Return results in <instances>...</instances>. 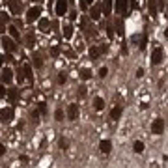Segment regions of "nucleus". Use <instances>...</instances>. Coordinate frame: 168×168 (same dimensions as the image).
I'll return each mask as SVG.
<instances>
[{"label": "nucleus", "instance_id": "38", "mask_svg": "<svg viewBox=\"0 0 168 168\" xmlns=\"http://www.w3.org/2000/svg\"><path fill=\"white\" fill-rule=\"evenodd\" d=\"M107 73H108V69H107V67H101V69H99V77H101V79H105Z\"/></svg>", "mask_w": 168, "mask_h": 168}, {"label": "nucleus", "instance_id": "41", "mask_svg": "<svg viewBox=\"0 0 168 168\" xmlns=\"http://www.w3.org/2000/svg\"><path fill=\"white\" fill-rule=\"evenodd\" d=\"M4 95H8V90H4V86H0V97H4Z\"/></svg>", "mask_w": 168, "mask_h": 168}, {"label": "nucleus", "instance_id": "25", "mask_svg": "<svg viewBox=\"0 0 168 168\" xmlns=\"http://www.w3.org/2000/svg\"><path fill=\"white\" fill-rule=\"evenodd\" d=\"M58 146H60V150L65 151V150L69 148V140H67V138H60V140H58Z\"/></svg>", "mask_w": 168, "mask_h": 168}, {"label": "nucleus", "instance_id": "5", "mask_svg": "<svg viewBox=\"0 0 168 168\" xmlns=\"http://www.w3.org/2000/svg\"><path fill=\"white\" fill-rule=\"evenodd\" d=\"M67 118L71 119V122H75V119L79 118V105L77 103H71L67 107Z\"/></svg>", "mask_w": 168, "mask_h": 168}, {"label": "nucleus", "instance_id": "39", "mask_svg": "<svg viewBox=\"0 0 168 168\" xmlns=\"http://www.w3.org/2000/svg\"><path fill=\"white\" fill-rule=\"evenodd\" d=\"M164 4H166L164 0H157V8H159V10H164Z\"/></svg>", "mask_w": 168, "mask_h": 168}, {"label": "nucleus", "instance_id": "24", "mask_svg": "<svg viewBox=\"0 0 168 168\" xmlns=\"http://www.w3.org/2000/svg\"><path fill=\"white\" fill-rule=\"evenodd\" d=\"M22 71H25V77H26L28 80H34V75H32V67H30L28 64H26L25 67H22Z\"/></svg>", "mask_w": 168, "mask_h": 168}, {"label": "nucleus", "instance_id": "33", "mask_svg": "<svg viewBox=\"0 0 168 168\" xmlns=\"http://www.w3.org/2000/svg\"><path fill=\"white\" fill-rule=\"evenodd\" d=\"M77 93H79V97H86V86H79Z\"/></svg>", "mask_w": 168, "mask_h": 168}, {"label": "nucleus", "instance_id": "18", "mask_svg": "<svg viewBox=\"0 0 168 168\" xmlns=\"http://www.w3.org/2000/svg\"><path fill=\"white\" fill-rule=\"evenodd\" d=\"M103 13L107 17L112 13V0H103Z\"/></svg>", "mask_w": 168, "mask_h": 168}, {"label": "nucleus", "instance_id": "12", "mask_svg": "<svg viewBox=\"0 0 168 168\" xmlns=\"http://www.w3.org/2000/svg\"><path fill=\"white\" fill-rule=\"evenodd\" d=\"M2 80H4L6 84H10V82L13 80V71H11L10 67H4V69H2Z\"/></svg>", "mask_w": 168, "mask_h": 168}, {"label": "nucleus", "instance_id": "32", "mask_svg": "<svg viewBox=\"0 0 168 168\" xmlns=\"http://www.w3.org/2000/svg\"><path fill=\"white\" fill-rule=\"evenodd\" d=\"M25 79H26V77H25V71H22V69H17V80H19V84L25 80Z\"/></svg>", "mask_w": 168, "mask_h": 168}, {"label": "nucleus", "instance_id": "21", "mask_svg": "<svg viewBox=\"0 0 168 168\" xmlns=\"http://www.w3.org/2000/svg\"><path fill=\"white\" fill-rule=\"evenodd\" d=\"M79 77H80L82 80H88V79H92V71L84 67V69H80V71H79Z\"/></svg>", "mask_w": 168, "mask_h": 168}, {"label": "nucleus", "instance_id": "1", "mask_svg": "<svg viewBox=\"0 0 168 168\" xmlns=\"http://www.w3.org/2000/svg\"><path fill=\"white\" fill-rule=\"evenodd\" d=\"M162 56H164L162 47H155L153 53H151V65H159L162 62Z\"/></svg>", "mask_w": 168, "mask_h": 168}, {"label": "nucleus", "instance_id": "19", "mask_svg": "<svg viewBox=\"0 0 168 168\" xmlns=\"http://www.w3.org/2000/svg\"><path fill=\"white\" fill-rule=\"evenodd\" d=\"M10 21V17L2 11V13H0V34H4L6 32V28H4V25H6V22Z\"/></svg>", "mask_w": 168, "mask_h": 168}, {"label": "nucleus", "instance_id": "4", "mask_svg": "<svg viewBox=\"0 0 168 168\" xmlns=\"http://www.w3.org/2000/svg\"><path fill=\"white\" fill-rule=\"evenodd\" d=\"M107 53V45H101V47H92L90 49V58L92 60H97L101 54H105Z\"/></svg>", "mask_w": 168, "mask_h": 168}, {"label": "nucleus", "instance_id": "42", "mask_svg": "<svg viewBox=\"0 0 168 168\" xmlns=\"http://www.w3.org/2000/svg\"><path fill=\"white\" fill-rule=\"evenodd\" d=\"M6 153V146H4V144H0V157H2Z\"/></svg>", "mask_w": 168, "mask_h": 168}, {"label": "nucleus", "instance_id": "37", "mask_svg": "<svg viewBox=\"0 0 168 168\" xmlns=\"http://www.w3.org/2000/svg\"><path fill=\"white\" fill-rule=\"evenodd\" d=\"M146 43H148V36L144 34L142 36V41H140V49H146Z\"/></svg>", "mask_w": 168, "mask_h": 168}, {"label": "nucleus", "instance_id": "28", "mask_svg": "<svg viewBox=\"0 0 168 168\" xmlns=\"http://www.w3.org/2000/svg\"><path fill=\"white\" fill-rule=\"evenodd\" d=\"M8 30H10V34H11V37H13V39L17 41V39H19V30H17V26H10Z\"/></svg>", "mask_w": 168, "mask_h": 168}, {"label": "nucleus", "instance_id": "20", "mask_svg": "<svg viewBox=\"0 0 168 168\" xmlns=\"http://www.w3.org/2000/svg\"><path fill=\"white\" fill-rule=\"evenodd\" d=\"M148 8H150V15L155 17V15H157V10H159V8H157V0H150V2H148Z\"/></svg>", "mask_w": 168, "mask_h": 168}, {"label": "nucleus", "instance_id": "34", "mask_svg": "<svg viewBox=\"0 0 168 168\" xmlns=\"http://www.w3.org/2000/svg\"><path fill=\"white\" fill-rule=\"evenodd\" d=\"M58 54H60V47H56V45H54L53 49H51V56H54V58H56Z\"/></svg>", "mask_w": 168, "mask_h": 168}, {"label": "nucleus", "instance_id": "43", "mask_svg": "<svg viewBox=\"0 0 168 168\" xmlns=\"http://www.w3.org/2000/svg\"><path fill=\"white\" fill-rule=\"evenodd\" d=\"M4 60H6L4 56H0V67H2V65H4Z\"/></svg>", "mask_w": 168, "mask_h": 168}, {"label": "nucleus", "instance_id": "35", "mask_svg": "<svg viewBox=\"0 0 168 168\" xmlns=\"http://www.w3.org/2000/svg\"><path fill=\"white\" fill-rule=\"evenodd\" d=\"M65 80H67V75H65V73H58V82H60V84H64Z\"/></svg>", "mask_w": 168, "mask_h": 168}, {"label": "nucleus", "instance_id": "30", "mask_svg": "<svg viewBox=\"0 0 168 168\" xmlns=\"http://www.w3.org/2000/svg\"><path fill=\"white\" fill-rule=\"evenodd\" d=\"M54 118H56V122H64V110H62V108H56Z\"/></svg>", "mask_w": 168, "mask_h": 168}, {"label": "nucleus", "instance_id": "15", "mask_svg": "<svg viewBox=\"0 0 168 168\" xmlns=\"http://www.w3.org/2000/svg\"><path fill=\"white\" fill-rule=\"evenodd\" d=\"M99 150H101V153H110V150H112V144H110V140H101L99 142Z\"/></svg>", "mask_w": 168, "mask_h": 168}, {"label": "nucleus", "instance_id": "11", "mask_svg": "<svg viewBox=\"0 0 168 168\" xmlns=\"http://www.w3.org/2000/svg\"><path fill=\"white\" fill-rule=\"evenodd\" d=\"M101 11H103V6H101V4H95V6L92 8V11H90V17H92L93 21H97V19L101 17Z\"/></svg>", "mask_w": 168, "mask_h": 168}, {"label": "nucleus", "instance_id": "10", "mask_svg": "<svg viewBox=\"0 0 168 168\" xmlns=\"http://www.w3.org/2000/svg\"><path fill=\"white\" fill-rule=\"evenodd\" d=\"M116 11L119 15H127V0H116Z\"/></svg>", "mask_w": 168, "mask_h": 168}, {"label": "nucleus", "instance_id": "49", "mask_svg": "<svg viewBox=\"0 0 168 168\" xmlns=\"http://www.w3.org/2000/svg\"><path fill=\"white\" fill-rule=\"evenodd\" d=\"M82 2H84V0H82ZM84 4H86V2H84Z\"/></svg>", "mask_w": 168, "mask_h": 168}, {"label": "nucleus", "instance_id": "45", "mask_svg": "<svg viewBox=\"0 0 168 168\" xmlns=\"http://www.w3.org/2000/svg\"><path fill=\"white\" fill-rule=\"evenodd\" d=\"M84 2H86V4H93V0H84Z\"/></svg>", "mask_w": 168, "mask_h": 168}, {"label": "nucleus", "instance_id": "48", "mask_svg": "<svg viewBox=\"0 0 168 168\" xmlns=\"http://www.w3.org/2000/svg\"><path fill=\"white\" fill-rule=\"evenodd\" d=\"M0 47H2V41H0Z\"/></svg>", "mask_w": 168, "mask_h": 168}, {"label": "nucleus", "instance_id": "46", "mask_svg": "<svg viewBox=\"0 0 168 168\" xmlns=\"http://www.w3.org/2000/svg\"><path fill=\"white\" fill-rule=\"evenodd\" d=\"M164 36H166V37H168V26H166V30H164Z\"/></svg>", "mask_w": 168, "mask_h": 168}, {"label": "nucleus", "instance_id": "13", "mask_svg": "<svg viewBox=\"0 0 168 168\" xmlns=\"http://www.w3.org/2000/svg\"><path fill=\"white\" fill-rule=\"evenodd\" d=\"M114 30H116L118 36H123V21H122V17H116V21H114Z\"/></svg>", "mask_w": 168, "mask_h": 168}, {"label": "nucleus", "instance_id": "8", "mask_svg": "<svg viewBox=\"0 0 168 168\" xmlns=\"http://www.w3.org/2000/svg\"><path fill=\"white\" fill-rule=\"evenodd\" d=\"M67 11V0H56V15L64 17Z\"/></svg>", "mask_w": 168, "mask_h": 168}, {"label": "nucleus", "instance_id": "14", "mask_svg": "<svg viewBox=\"0 0 168 168\" xmlns=\"http://www.w3.org/2000/svg\"><path fill=\"white\" fill-rule=\"evenodd\" d=\"M122 114H123V105H118V107H114V108H112L110 118L116 122V119H119V116H122Z\"/></svg>", "mask_w": 168, "mask_h": 168}, {"label": "nucleus", "instance_id": "26", "mask_svg": "<svg viewBox=\"0 0 168 168\" xmlns=\"http://www.w3.org/2000/svg\"><path fill=\"white\" fill-rule=\"evenodd\" d=\"M34 43H36V37H34L32 32H28L26 34V47H34Z\"/></svg>", "mask_w": 168, "mask_h": 168}, {"label": "nucleus", "instance_id": "40", "mask_svg": "<svg viewBox=\"0 0 168 168\" xmlns=\"http://www.w3.org/2000/svg\"><path fill=\"white\" fill-rule=\"evenodd\" d=\"M136 77H138V79H140V77H144V69H142V67H138V69H136Z\"/></svg>", "mask_w": 168, "mask_h": 168}, {"label": "nucleus", "instance_id": "6", "mask_svg": "<svg viewBox=\"0 0 168 168\" xmlns=\"http://www.w3.org/2000/svg\"><path fill=\"white\" fill-rule=\"evenodd\" d=\"M2 47H4V51L13 53V51H15V39H13V37L4 36V37H2Z\"/></svg>", "mask_w": 168, "mask_h": 168}, {"label": "nucleus", "instance_id": "47", "mask_svg": "<svg viewBox=\"0 0 168 168\" xmlns=\"http://www.w3.org/2000/svg\"><path fill=\"white\" fill-rule=\"evenodd\" d=\"M166 17H168V8H166Z\"/></svg>", "mask_w": 168, "mask_h": 168}, {"label": "nucleus", "instance_id": "44", "mask_svg": "<svg viewBox=\"0 0 168 168\" xmlns=\"http://www.w3.org/2000/svg\"><path fill=\"white\" fill-rule=\"evenodd\" d=\"M151 168H159V164H157V162H153V164H151Z\"/></svg>", "mask_w": 168, "mask_h": 168}, {"label": "nucleus", "instance_id": "2", "mask_svg": "<svg viewBox=\"0 0 168 168\" xmlns=\"http://www.w3.org/2000/svg\"><path fill=\"white\" fill-rule=\"evenodd\" d=\"M11 119H13V108H11V107L0 108V122H4V123H10Z\"/></svg>", "mask_w": 168, "mask_h": 168}, {"label": "nucleus", "instance_id": "3", "mask_svg": "<svg viewBox=\"0 0 168 168\" xmlns=\"http://www.w3.org/2000/svg\"><path fill=\"white\" fill-rule=\"evenodd\" d=\"M164 131V119L162 118H155L153 123H151V133L153 135H162Z\"/></svg>", "mask_w": 168, "mask_h": 168}, {"label": "nucleus", "instance_id": "23", "mask_svg": "<svg viewBox=\"0 0 168 168\" xmlns=\"http://www.w3.org/2000/svg\"><path fill=\"white\" fill-rule=\"evenodd\" d=\"M133 150H135V153H142V151H144V142H142V140H136V142L133 144Z\"/></svg>", "mask_w": 168, "mask_h": 168}, {"label": "nucleus", "instance_id": "31", "mask_svg": "<svg viewBox=\"0 0 168 168\" xmlns=\"http://www.w3.org/2000/svg\"><path fill=\"white\" fill-rule=\"evenodd\" d=\"M8 97H10L11 101H15V99L19 97V90H10V92H8Z\"/></svg>", "mask_w": 168, "mask_h": 168}, {"label": "nucleus", "instance_id": "16", "mask_svg": "<svg viewBox=\"0 0 168 168\" xmlns=\"http://www.w3.org/2000/svg\"><path fill=\"white\" fill-rule=\"evenodd\" d=\"M62 32H64V37H65V39H71V37H73V26H71V25H64V26H62Z\"/></svg>", "mask_w": 168, "mask_h": 168}, {"label": "nucleus", "instance_id": "36", "mask_svg": "<svg viewBox=\"0 0 168 168\" xmlns=\"http://www.w3.org/2000/svg\"><path fill=\"white\" fill-rule=\"evenodd\" d=\"M37 110H39V112H41V114H43V116H45V114H47V107H45V103H43V101H41V103H39V107H37Z\"/></svg>", "mask_w": 168, "mask_h": 168}, {"label": "nucleus", "instance_id": "22", "mask_svg": "<svg viewBox=\"0 0 168 168\" xmlns=\"http://www.w3.org/2000/svg\"><path fill=\"white\" fill-rule=\"evenodd\" d=\"M93 108H95V110H103V108H105V101H103L101 97H95V99H93Z\"/></svg>", "mask_w": 168, "mask_h": 168}, {"label": "nucleus", "instance_id": "29", "mask_svg": "<svg viewBox=\"0 0 168 168\" xmlns=\"http://www.w3.org/2000/svg\"><path fill=\"white\" fill-rule=\"evenodd\" d=\"M32 60H34V67H37V69H39V67L43 65V62H41V56H39V54H34V58H32Z\"/></svg>", "mask_w": 168, "mask_h": 168}, {"label": "nucleus", "instance_id": "9", "mask_svg": "<svg viewBox=\"0 0 168 168\" xmlns=\"http://www.w3.org/2000/svg\"><path fill=\"white\" fill-rule=\"evenodd\" d=\"M8 4H10V10H11V13H13V15H19V13H21L22 4L19 2V0H8Z\"/></svg>", "mask_w": 168, "mask_h": 168}, {"label": "nucleus", "instance_id": "7", "mask_svg": "<svg viewBox=\"0 0 168 168\" xmlns=\"http://www.w3.org/2000/svg\"><path fill=\"white\" fill-rule=\"evenodd\" d=\"M39 15H41V10H39L37 6H36V8H30L28 13H26V22H34V21H37Z\"/></svg>", "mask_w": 168, "mask_h": 168}, {"label": "nucleus", "instance_id": "27", "mask_svg": "<svg viewBox=\"0 0 168 168\" xmlns=\"http://www.w3.org/2000/svg\"><path fill=\"white\" fill-rule=\"evenodd\" d=\"M39 114H41L39 110H34V112L30 114V118H32V123H34V125H37V123H39Z\"/></svg>", "mask_w": 168, "mask_h": 168}, {"label": "nucleus", "instance_id": "17", "mask_svg": "<svg viewBox=\"0 0 168 168\" xmlns=\"http://www.w3.org/2000/svg\"><path fill=\"white\" fill-rule=\"evenodd\" d=\"M49 28H51V22H49V19H39V30L41 32H49Z\"/></svg>", "mask_w": 168, "mask_h": 168}]
</instances>
